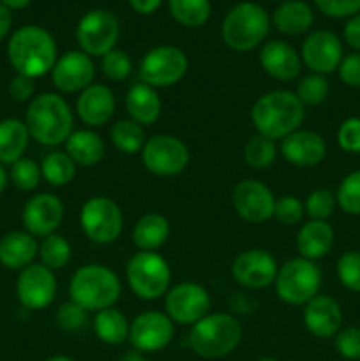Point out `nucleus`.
<instances>
[{
	"label": "nucleus",
	"mask_w": 360,
	"mask_h": 361,
	"mask_svg": "<svg viewBox=\"0 0 360 361\" xmlns=\"http://www.w3.org/2000/svg\"><path fill=\"white\" fill-rule=\"evenodd\" d=\"M119 361H148V360L145 358L143 353H140V351H129V353H126V355H124L122 358H120Z\"/></svg>",
	"instance_id": "55"
},
{
	"label": "nucleus",
	"mask_w": 360,
	"mask_h": 361,
	"mask_svg": "<svg viewBox=\"0 0 360 361\" xmlns=\"http://www.w3.org/2000/svg\"><path fill=\"white\" fill-rule=\"evenodd\" d=\"M7 183H9V171H7V169L0 164V194L6 190Z\"/></svg>",
	"instance_id": "56"
},
{
	"label": "nucleus",
	"mask_w": 360,
	"mask_h": 361,
	"mask_svg": "<svg viewBox=\"0 0 360 361\" xmlns=\"http://www.w3.org/2000/svg\"><path fill=\"white\" fill-rule=\"evenodd\" d=\"M126 109L129 113V118L136 123L143 126H152L161 116V97L157 90L145 83L131 85L126 94Z\"/></svg>",
	"instance_id": "27"
},
{
	"label": "nucleus",
	"mask_w": 360,
	"mask_h": 361,
	"mask_svg": "<svg viewBox=\"0 0 360 361\" xmlns=\"http://www.w3.org/2000/svg\"><path fill=\"white\" fill-rule=\"evenodd\" d=\"M260 66L277 81L295 80L302 69V60L296 49L284 41H270L260 49Z\"/></svg>",
	"instance_id": "24"
},
{
	"label": "nucleus",
	"mask_w": 360,
	"mask_h": 361,
	"mask_svg": "<svg viewBox=\"0 0 360 361\" xmlns=\"http://www.w3.org/2000/svg\"><path fill=\"white\" fill-rule=\"evenodd\" d=\"M282 159L296 168H314L327 155V143L323 136L314 130L299 129L281 140Z\"/></svg>",
	"instance_id": "21"
},
{
	"label": "nucleus",
	"mask_w": 360,
	"mask_h": 361,
	"mask_svg": "<svg viewBox=\"0 0 360 361\" xmlns=\"http://www.w3.org/2000/svg\"><path fill=\"white\" fill-rule=\"evenodd\" d=\"M23 122L32 140L46 147H56L66 143L73 133L74 116L62 95L44 92L28 102Z\"/></svg>",
	"instance_id": "3"
},
{
	"label": "nucleus",
	"mask_w": 360,
	"mask_h": 361,
	"mask_svg": "<svg viewBox=\"0 0 360 361\" xmlns=\"http://www.w3.org/2000/svg\"><path fill=\"white\" fill-rule=\"evenodd\" d=\"M210 295L196 282H180L168 289L164 300L166 316L176 324L193 326L207 314H210Z\"/></svg>",
	"instance_id": "13"
},
{
	"label": "nucleus",
	"mask_w": 360,
	"mask_h": 361,
	"mask_svg": "<svg viewBox=\"0 0 360 361\" xmlns=\"http://www.w3.org/2000/svg\"><path fill=\"white\" fill-rule=\"evenodd\" d=\"M304 326L313 337L330 338L339 334L342 326V310L335 298L328 295H316L304 305Z\"/></svg>",
	"instance_id": "22"
},
{
	"label": "nucleus",
	"mask_w": 360,
	"mask_h": 361,
	"mask_svg": "<svg viewBox=\"0 0 360 361\" xmlns=\"http://www.w3.org/2000/svg\"><path fill=\"white\" fill-rule=\"evenodd\" d=\"M173 20L187 28L203 27L212 14L210 0H168Z\"/></svg>",
	"instance_id": "33"
},
{
	"label": "nucleus",
	"mask_w": 360,
	"mask_h": 361,
	"mask_svg": "<svg viewBox=\"0 0 360 361\" xmlns=\"http://www.w3.org/2000/svg\"><path fill=\"white\" fill-rule=\"evenodd\" d=\"M274 286L281 302L292 307H304L320 295L321 271L314 261L293 257L279 267Z\"/></svg>",
	"instance_id": "8"
},
{
	"label": "nucleus",
	"mask_w": 360,
	"mask_h": 361,
	"mask_svg": "<svg viewBox=\"0 0 360 361\" xmlns=\"http://www.w3.org/2000/svg\"><path fill=\"white\" fill-rule=\"evenodd\" d=\"M56 324L66 331H76L87 323V310L81 309L78 303L66 302L59 307L55 314Z\"/></svg>",
	"instance_id": "45"
},
{
	"label": "nucleus",
	"mask_w": 360,
	"mask_h": 361,
	"mask_svg": "<svg viewBox=\"0 0 360 361\" xmlns=\"http://www.w3.org/2000/svg\"><path fill=\"white\" fill-rule=\"evenodd\" d=\"M306 118V106L295 92L272 90L260 95L251 109V122L261 136L270 140H284L300 129Z\"/></svg>",
	"instance_id": "2"
},
{
	"label": "nucleus",
	"mask_w": 360,
	"mask_h": 361,
	"mask_svg": "<svg viewBox=\"0 0 360 361\" xmlns=\"http://www.w3.org/2000/svg\"><path fill=\"white\" fill-rule=\"evenodd\" d=\"M328 94H330V85L321 74L311 73L296 83L295 95L304 106H320L321 102L327 101Z\"/></svg>",
	"instance_id": "39"
},
{
	"label": "nucleus",
	"mask_w": 360,
	"mask_h": 361,
	"mask_svg": "<svg viewBox=\"0 0 360 361\" xmlns=\"http://www.w3.org/2000/svg\"><path fill=\"white\" fill-rule=\"evenodd\" d=\"M133 11H136L138 14H152L161 7L162 0H129Z\"/></svg>",
	"instance_id": "52"
},
{
	"label": "nucleus",
	"mask_w": 360,
	"mask_h": 361,
	"mask_svg": "<svg viewBox=\"0 0 360 361\" xmlns=\"http://www.w3.org/2000/svg\"><path fill=\"white\" fill-rule=\"evenodd\" d=\"M30 141L27 126L20 118L0 120V164L11 166L23 157Z\"/></svg>",
	"instance_id": "30"
},
{
	"label": "nucleus",
	"mask_w": 360,
	"mask_h": 361,
	"mask_svg": "<svg viewBox=\"0 0 360 361\" xmlns=\"http://www.w3.org/2000/svg\"><path fill=\"white\" fill-rule=\"evenodd\" d=\"M46 361H74V360L69 358V356L59 355V356H52V358H48Z\"/></svg>",
	"instance_id": "57"
},
{
	"label": "nucleus",
	"mask_w": 360,
	"mask_h": 361,
	"mask_svg": "<svg viewBox=\"0 0 360 361\" xmlns=\"http://www.w3.org/2000/svg\"><path fill=\"white\" fill-rule=\"evenodd\" d=\"M30 2L32 0H0V4H2V6H6L9 11L23 9V7H27Z\"/></svg>",
	"instance_id": "54"
},
{
	"label": "nucleus",
	"mask_w": 360,
	"mask_h": 361,
	"mask_svg": "<svg viewBox=\"0 0 360 361\" xmlns=\"http://www.w3.org/2000/svg\"><path fill=\"white\" fill-rule=\"evenodd\" d=\"M109 140L119 152L126 155H134L143 150L147 137H145V130L140 123L131 118H124L112 126Z\"/></svg>",
	"instance_id": "34"
},
{
	"label": "nucleus",
	"mask_w": 360,
	"mask_h": 361,
	"mask_svg": "<svg viewBox=\"0 0 360 361\" xmlns=\"http://www.w3.org/2000/svg\"><path fill=\"white\" fill-rule=\"evenodd\" d=\"M344 41L352 46L355 51H360V14L349 18L344 25Z\"/></svg>",
	"instance_id": "51"
},
{
	"label": "nucleus",
	"mask_w": 360,
	"mask_h": 361,
	"mask_svg": "<svg viewBox=\"0 0 360 361\" xmlns=\"http://www.w3.org/2000/svg\"><path fill=\"white\" fill-rule=\"evenodd\" d=\"M314 4L330 18H352L360 13V0H314Z\"/></svg>",
	"instance_id": "48"
},
{
	"label": "nucleus",
	"mask_w": 360,
	"mask_h": 361,
	"mask_svg": "<svg viewBox=\"0 0 360 361\" xmlns=\"http://www.w3.org/2000/svg\"><path fill=\"white\" fill-rule=\"evenodd\" d=\"M141 162L155 176L180 175L189 164V148L172 134H154L145 141Z\"/></svg>",
	"instance_id": "11"
},
{
	"label": "nucleus",
	"mask_w": 360,
	"mask_h": 361,
	"mask_svg": "<svg viewBox=\"0 0 360 361\" xmlns=\"http://www.w3.org/2000/svg\"><path fill=\"white\" fill-rule=\"evenodd\" d=\"M11 27H13V16H11V11L6 6L0 4V41L9 34Z\"/></svg>",
	"instance_id": "53"
},
{
	"label": "nucleus",
	"mask_w": 360,
	"mask_h": 361,
	"mask_svg": "<svg viewBox=\"0 0 360 361\" xmlns=\"http://www.w3.org/2000/svg\"><path fill=\"white\" fill-rule=\"evenodd\" d=\"M120 35L119 20L109 11H88L76 27L78 46L88 56H104L115 49Z\"/></svg>",
	"instance_id": "12"
},
{
	"label": "nucleus",
	"mask_w": 360,
	"mask_h": 361,
	"mask_svg": "<svg viewBox=\"0 0 360 361\" xmlns=\"http://www.w3.org/2000/svg\"><path fill=\"white\" fill-rule=\"evenodd\" d=\"M9 180L16 189L23 190V192H30L39 187L42 180L41 166L34 161V159L21 157L16 162L11 164L9 169Z\"/></svg>",
	"instance_id": "38"
},
{
	"label": "nucleus",
	"mask_w": 360,
	"mask_h": 361,
	"mask_svg": "<svg viewBox=\"0 0 360 361\" xmlns=\"http://www.w3.org/2000/svg\"><path fill=\"white\" fill-rule=\"evenodd\" d=\"M39 257H41V264H44L49 270H62L64 267H67L73 256V249H71V243L64 238L62 235H53L42 238V242L39 243Z\"/></svg>",
	"instance_id": "37"
},
{
	"label": "nucleus",
	"mask_w": 360,
	"mask_h": 361,
	"mask_svg": "<svg viewBox=\"0 0 360 361\" xmlns=\"http://www.w3.org/2000/svg\"><path fill=\"white\" fill-rule=\"evenodd\" d=\"M304 215H306V208H304V203L299 197L286 194V196L275 200L274 217L277 219L279 224L296 226L302 222Z\"/></svg>",
	"instance_id": "44"
},
{
	"label": "nucleus",
	"mask_w": 360,
	"mask_h": 361,
	"mask_svg": "<svg viewBox=\"0 0 360 361\" xmlns=\"http://www.w3.org/2000/svg\"><path fill=\"white\" fill-rule=\"evenodd\" d=\"M95 67L92 56L81 49L64 53L52 69L53 87L62 94H78L94 83Z\"/></svg>",
	"instance_id": "19"
},
{
	"label": "nucleus",
	"mask_w": 360,
	"mask_h": 361,
	"mask_svg": "<svg viewBox=\"0 0 360 361\" xmlns=\"http://www.w3.org/2000/svg\"><path fill=\"white\" fill-rule=\"evenodd\" d=\"M189 69L187 55L172 44L155 46L141 59L138 74L141 83L152 88H166L180 83Z\"/></svg>",
	"instance_id": "10"
},
{
	"label": "nucleus",
	"mask_w": 360,
	"mask_h": 361,
	"mask_svg": "<svg viewBox=\"0 0 360 361\" xmlns=\"http://www.w3.org/2000/svg\"><path fill=\"white\" fill-rule=\"evenodd\" d=\"M62 201L55 194L49 192L32 196L25 203L23 212H21V222L25 226V231L30 233L35 238H46V236L53 235L62 224Z\"/></svg>",
	"instance_id": "20"
},
{
	"label": "nucleus",
	"mask_w": 360,
	"mask_h": 361,
	"mask_svg": "<svg viewBox=\"0 0 360 361\" xmlns=\"http://www.w3.org/2000/svg\"><path fill=\"white\" fill-rule=\"evenodd\" d=\"M232 203L236 215L251 224H261L274 217L275 196L260 180H242L233 189Z\"/></svg>",
	"instance_id": "18"
},
{
	"label": "nucleus",
	"mask_w": 360,
	"mask_h": 361,
	"mask_svg": "<svg viewBox=\"0 0 360 361\" xmlns=\"http://www.w3.org/2000/svg\"><path fill=\"white\" fill-rule=\"evenodd\" d=\"M169 236V221L161 214H147L134 224L133 243L143 252H155Z\"/></svg>",
	"instance_id": "31"
},
{
	"label": "nucleus",
	"mask_w": 360,
	"mask_h": 361,
	"mask_svg": "<svg viewBox=\"0 0 360 361\" xmlns=\"http://www.w3.org/2000/svg\"><path fill=\"white\" fill-rule=\"evenodd\" d=\"M41 173L52 187H64L76 176V164L66 152H52L42 159Z\"/></svg>",
	"instance_id": "35"
},
{
	"label": "nucleus",
	"mask_w": 360,
	"mask_h": 361,
	"mask_svg": "<svg viewBox=\"0 0 360 361\" xmlns=\"http://www.w3.org/2000/svg\"><path fill=\"white\" fill-rule=\"evenodd\" d=\"M314 20L313 9L304 0H286L272 14V23L281 34H306Z\"/></svg>",
	"instance_id": "29"
},
{
	"label": "nucleus",
	"mask_w": 360,
	"mask_h": 361,
	"mask_svg": "<svg viewBox=\"0 0 360 361\" xmlns=\"http://www.w3.org/2000/svg\"><path fill=\"white\" fill-rule=\"evenodd\" d=\"M300 60L314 74L334 73L342 60L341 39L330 30H314L304 39L300 49Z\"/></svg>",
	"instance_id": "17"
},
{
	"label": "nucleus",
	"mask_w": 360,
	"mask_h": 361,
	"mask_svg": "<svg viewBox=\"0 0 360 361\" xmlns=\"http://www.w3.org/2000/svg\"><path fill=\"white\" fill-rule=\"evenodd\" d=\"M337 145L348 154H360V118H346L337 129Z\"/></svg>",
	"instance_id": "47"
},
{
	"label": "nucleus",
	"mask_w": 360,
	"mask_h": 361,
	"mask_svg": "<svg viewBox=\"0 0 360 361\" xmlns=\"http://www.w3.org/2000/svg\"><path fill=\"white\" fill-rule=\"evenodd\" d=\"M101 69L104 78L112 81H124L133 73V59L124 49H112L101 59Z\"/></svg>",
	"instance_id": "42"
},
{
	"label": "nucleus",
	"mask_w": 360,
	"mask_h": 361,
	"mask_svg": "<svg viewBox=\"0 0 360 361\" xmlns=\"http://www.w3.org/2000/svg\"><path fill=\"white\" fill-rule=\"evenodd\" d=\"M335 207H337V200L335 194L330 189H314L313 192L307 196L304 208H306V215L311 221H327L332 217Z\"/></svg>",
	"instance_id": "41"
},
{
	"label": "nucleus",
	"mask_w": 360,
	"mask_h": 361,
	"mask_svg": "<svg viewBox=\"0 0 360 361\" xmlns=\"http://www.w3.org/2000/svg\"><path fill=\"white\" fill-rule=\"evenodd\" d=\"M39 254L35 236L27 231H11L0 238V264L7 270L21 271L34 263Z\"/></svg>",
	"instance_id": "25"
},
{
	"label": "nucleus",
	"mask_w": 360,
	"mask_h": 361,
	"mask_svg": "<svg viewBox=\"0 0 360 361\" xmlns=\"http://www.w3.org/2000/svg\"><path fill=\"white\" fill-rule=\"evenodd\" d=\"M339 80L352 88H360V51H353L342 56L339 63Z\"/></svg>",
	"instance_id": "49"
},
{
	"label": "nucleus",
	"mask_w": 360,
	"mask_h": 361,
	"mask_svg": "<svg viewBox=\"0 0 360 361\" xmlns=\"http://www.w3.org/2000/svg\"><path fill=\"white\" fill-rule=\"evenodd\" d=\"M279 264L270 252L263 249H249L240 252L232 264V277L236 284L247 289H263L275 282Z\"/></svg>",
	"instance_id": "16"
},
{
	"label": "nucleus",
	"mask_w": 360,
	"mask_h": 361,
	"mask_svg": "<svg viewBox=\"0 0 360 361\" xmlns=\"http://www.w3.org/2000/svg\"><path fill=\"white\" fill-rule=\"evenodd\" d=\"M258 361H279V360H275V358H270V356H267V358H261V360H258Z\"/></svg>",
	"instance_id": "58"
},
{
	"label": "nucleus",
	"mask_w": 360,
	"mask_h": 361,
	"mask_svg": "<svg viewBox=\"0 0 360 361\" xmlns=\"http://www.w3.org/2000/svg\"><path fill=\"white\" fill-rule=\"evenodd\" d=\"M35 83L32 78L16 74L9 81V95L18 102H30L35 97Z\"/></svg>",
	"instance_id": "50"
},
{
	"label": "nucleus",
	"mask_w": 360,
	"mask_h": 361,
	"mask_svg": "<svg viewBox=\"0 0 360 361\" xmlns=\"http://www.w3.org/2000/svg\"><path fill=\"white\" fill-rule=\"evenodd\" d=\"M126 279L131 291L138 298L152 302L168 293L172 284V270L161 254L140 250L127 261Z\"/></svg>",
	"instance_id": "7"
},
{
	"label": "nucleus",
	"mask_w": 360,
	"mask_h": 361,
	"mask_svg": "<svg viewBox=\"0 0 360 361\" xmlns=\"http://www.w3.org/2000/svg\"><path fill=\"white\" fill-rule=\"evenodd\" d=\"M66 154L81 168H90L99 164L106 154L102 137L92 129L73 130L66 141Z\"/></svg>",
	"instance_id": "28"
},
{
	"label": "nucleus",
	"mask_w": 360,
	"mask_h": 361,
	"mask_svg": "<svg viewBox=\"0 0 360 361\" xmlns=\"http://www.w3.org/2000/svg\"><path fill=\"white\" fill-rule=\"evenodd\" d=\"M270 30L268 13L256 2L233 6L222 21V41L233 51L246 53L260 46Z\"/></svg>",
	"instance_id": "6"
},
{
	"label": "nucleus",
	"mask_w": 360,
	"mask_h": 361,
	"mask_svg": "<svg viewBox=\"0 0 360 361\" xmlns=\"http://www.w3.org/2000/svg\"><path fill=\"white\" fill-rule=\"evenodd\" d=\"M95 337L108 345H119L129 338V321L115 307L95 312Z\"/></svg>",
	"instance_id": "32"
},
{
	"label": "nucleus",
	"mask_w": 360,
	"mask_h": 361,
	"mask_svg": "<svg viewBox=\"0 0 360 361\" xmlns=\"http://www.w3.org/2000/svg\"><path fill=\"white\" fill-rule=\"evenodd\" d=\"M115 94L109 87L92 83L76 99V115L85 126L102 127L115 115Z\"/></svg>",
	"instance_id": "23"
},
{
	"label": "nucleus",
	"mask_w": 360,
	"mask_h": 361,
	"mask_svg": "<svg viewBox=\"0 0 360 361\" xmlns=\"http://www.w3.org/2000/svg\"><path fill=\"white\" fill-rule=\"evenodd\" d=\"M189 348L205 360H217L232 355L242 341V326L232 314H207L189 331Z\"/></svg>",
	"instance_id": "5"
},
{
	"label": "nucleus",
	"mask_w": 360,
	"mask_h": 361,
	"mask_svg": "<svg viewBox=\"0 0 360 361\" xmlns=\"http://www.w3.org/2000/svg\"><path fill=\"white\" fill-rule=\"evenodd\" d=\"M7 59L16 74L35 80L52 73L56 62V42L46 28L37 25L21 27L7 42Z\"/></svg>",
	"instance_id": "1"
},
{
	"label": "nucleus",
	"mask_w": 360,
	"mask_h": 361,
	"mask_svg": "<svg viewBox=\"0 0 360 361\" xmlns=\"http://www.w3.org/2000/svg\"><path fill=\"white\" fill-rule=\"evenodd\" d=\"M335 242L334 228L327 221H309L296 233V250L309 261L321 259L332 250Z\"/></svg>",
	"instance_id": "26"
},
{
	"label": "nucleus",
	"mask_w": 360,
	"mask_h": 361,
	"mask_svg": "<svg viewBox=\"0 0 360 361\" xmlns=\"http://www.w3.org/2000/svg\"><path fill=\"white\" fill-rule=\"evenodd\" d=\"M335 274L348 291L360 293V252L348 250L342 254L335 267Z\"/></svg>",
	"instance_id": "43"
},
{
	"label": "nucleus",
	"mask_w": 360,
	"mask_h": 361,
	"mask_svg": "<svg viewBox=\"0 0 360 361\" xmlns=\"http://www.w3.org/2000/svg\"><path fill=\"white\" fill-rule=\"evenodd\" d=\"M337 207L348 215H360V169L346 175L335 192Z\"/></svg>",
	"instance_id": "40"
},
{
	"label": "nucleus",
	"mask_w": 360,
	"mask_h": 361,
	"mask_svg": "<svg viewBox=\"0 0 360 361\" xmlns=\"http://www.w3.org/2000/svg\"><path fill=\"white\" fill-rule=\"evenodd\" d=\"M16 296L25 309H48L56 296V277L53 270L41 263L28 264L18 275Z\"/></svg>",
	"instance_id": "15"
},
{
	"label": "nucleus",
	"mask_w": 360,
	"mask_h": 361,
	"mask_svg": "<svg viewBox=\"0 0 360 361\" xmlns=\"http://www.w3.org/2000/svg\"><path fill=\"white\" fill-rule=\"evenodd\" d=\"M275 157H277V145L274 140L261 134H254L244 148V161L251 169H267L274 164Z\"/></svg>",
	"instance_id": "36"
},
{
	"label": "nucleus",
	"mask_w": 360,
	"mask_h": 361,
	"mask_svg": "<svg viewBox=\"0 0 360 361\" xmlns=\"http://www.w3.org/2000/svg\"><path fill=\"white\" fill-rule=\"evenodd\" d=\"M80 226L95 245H109L122 235L124 215L119 204L106 196H92L80 212Z\"/></svg>",
	"instance_id": "9"
},
{
	"label": "nucleus",
	"mask_w": 360,
	"mask_h": 361,
	"mask_svg": "<svg viewBox=\"0 0 360 361\" xmlns=\"http://www.w3.org/2000/svg\"><path fill=\"white\" fill-rule=\"evenodd\" d=\"M122 293L120 279L104 264L90 263L78 268L69 282L71 302L87 312H99L116 303Z\"/></svg>",
	"instance_id": "4"
},
{
	"label": "nucleus",
	"mask_w": 360,
	"mask_h": 361,
	"mask_svg": "<svg viewBox=\"0 0 360 361\" xmlns=\"http://www.w3.org/2000/svg\"><path fill=\"white\" fill-rule=\"evenodd\" d=\"M334 345L344 360H360V328L349 326L339 330L334 337Z\"/></svg>",
	"instance_id": "46"
},
{
	"label": "nucleus",
	"mask_w": 360,
	"mask_h": 361,
	"mask_svg": "<svg viewBox=\"0 0 360 361\" xmlns=\"http://www.w3.org/2000/svg\"><path fill=\"white\" fill-rule=\"evenodd\" d=\"M173 321L159 310H147L129 323V338L134 351L157 353L173 341Z\"/></svg>",
	"instance_id": "14"
}]
</instances>
